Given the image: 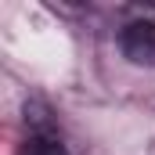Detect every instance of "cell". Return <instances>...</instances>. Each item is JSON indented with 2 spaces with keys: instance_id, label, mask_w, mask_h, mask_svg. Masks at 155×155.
<instances>
[{
  "instance_id": "6da1fadb",
  "label": "cell",
  "mask_w": 155,
  "mask_h": 155,
  "mask_svg": "<svg viewBox=\"0 0 155 155\" xmlns=\"http://www.w3.org/2000/svg\"><path fill=\"white\" fill-rule=\"evenodd\" d=\"M119 47L123 54L134 61V65H144L155 69V22H130L123 33H119Z\"/></svg>"
},
{
  "instance_id": "7a4b0ae2",
  "label": "cell",
  "mask_w": 155,
  "mask_h": 155,
  "mask_svg": "<svg viewBox=\"0 0 155 155\" xmlns=\"http://www.w3.org/2000/svg\"><path fill=\"white\" fill-rule=\"evenodd\" d=\"M22 155H69V152H65V144L58 137H36V134H29Z\"/></svg>"
}]
</instances>
